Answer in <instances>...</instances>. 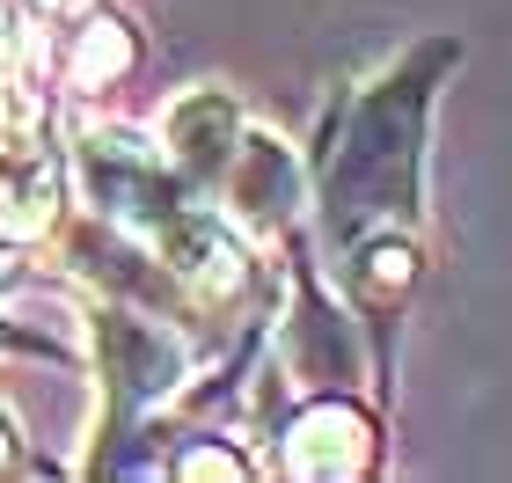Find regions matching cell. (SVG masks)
Segmentation results:
<instances>
[{
    "label": "cell",
    "mask_w": 512,
    "mask_h": 483,
    "mask_svg": "<svg viewBox=\"0 0 512 483\" xmlns=\"http://www.w3.org/2000/svg\"><path fill=\"white\" fill-rule=\"evenodd\" d=\"M0 432H8V425H0ZM0 447H8V440H0Z\"/></svg>",
    "instance_id": "3957f363"
},
{
    "label": "cell",
    "mask_w": 512,
    "mask_h": 483,
    "mask_svg": "<svg viewBox=\"0 0 512 483\" xmlns=\"http://www.w3.org/2000/svg\"><path fill=\"white\" fill-rule=\"evenodd\" d=\"M0 344H30V337H15V330H8V322H0Z\"/></svg>",
    "instance_id": "7a4b0ae2"
},
{
    "label": "cell",
    "mask_w": 512,
    "mask_h": 483,
    "mask_svg": "<svg viewBox=\"0 0 512 483\" xmlns=\"http://www.w3.org/2000/svg\"><path fill=\"white\" fill-rule=\"evenodd\" d=\"M454 59V44H425L417 59H403L395 74L359 103L344 147L330 154V235L359 242L381 220H410L417 213V132H425V96L432 74Z\"/></svg>",
    "instance_id": "6da1fadb"
}]
</instances>
